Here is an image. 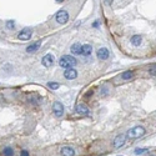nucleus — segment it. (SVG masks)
<instances>
[{"instance_id": "f3484780", "label": "nucleus", "mask_w": 156, "mask_h": 156, "mask_svg": "<svg viewBox=\"0 0 156 156\" xmlns=\"http://www.w3.org/2000/svg\"><path fill=\"white\" fill-rule=\"evenodd\" d=\"M3 152H4L5 156H13L14 155V151H13V149L11 147H5Z\"/></svg>"}, {"instance_id": "ddd939ff", "label": "nucleus", "mask_w": 156, "mask_h": 156, "mask_svg": "<svg viewBox=\"0 0 156 156\" xmlns=\"http://www.w3.org/2000/svg\"><path fill=\"white\" fill-rule=\"evenodd\" d=\"M76 112H79L81 114V115H87L89 114V109L85 106V105H82V104H79L76 106Z\"/></svg>"}, {"instance_id": "423d86ee", "label": "nucleus", "mask_w": 156, "mask_h": 156, "mask_svg": "<svg viewBox=\"0 0 156 156\" xmlns=\"http://www.w3.org/2000/svg\"><path fill=\"white\" fill-rule=\"evenodd\" d=\"M96 55H98V58L100 60H107V59H109V56H110V51L107 50L106 47H101V49L98 50Z\"/></svg>"}, {"instance_id": "6ab92c4d", "label": "nucleus", "mask_w": 156, "mask_h": 156, "mask_svg": "<svg viewBox=\"0 0 156 156\" xmlns=\"http://www.w3.org/2000/svg\"><path fill=\"white\" fill-rule=\"evenodd\" d=\"M146 151H147V149H135V155H141Z\"/></svg>"}, {"instance_id": "f257e3e1", "label": "nucleus", "mask_w": 156, "mask_h": 156, "mask_svg": "<svg viewBox=\"0 0 156 156\" xmlns=\"http://www.w3.org/2000/svg\"><path fill=\"white\" fill-rule=\"evenodd\" d=\"M76 64H77V60L71 55H63L59 60V65L65 69H71Z\"/></svg>"}, {"instance_id": "5701e85b", "label": "nucleus", "mask_w": 156, "mask_h": 156, "mask_svg": "<svg viewBox=\"0 0 156 156\" xmlns=\"http://www.w3.org/2000/svg\"><path fill=\"white\" fill-rule=\"evenodd\" d=\"M152 156H156V155H152Z\"/></svg>"}, {"instance_id": "4468645a", "label": "nucleus", "mask_w": 156, "mask_h": 156, "mask_svg": "<svg viewBox=\"0 0 156 156\" xmlns=\"http://www.w3.org/2000/svg\"><path fill=\"white\" fill-rule=\"evenodd\" d=\"M93 51V46L90 45V44H85V45H82V55H90Z\"/></svg>"}, {"instance_id": "2eb2a0df", "label": "nucleus", "mask_w": 156, "mask_h": 156, "mask_svg": "<svg viewBox=\"0 0 156 156\" xmlns=\"http://www.w3.org/2000/svg\"><path fill=\"white\" fill-rule=\"evenodd\" d=\"M141 41H142V39H141L140 35H134V36L131 38V44L134 46H139L141 44Z\"/></svg>"}, {"instance_id": "f8f14e48", "label": "nucleus", "mask_w": 156, "mask_h": 156, "mask_svg": "<svg viewBox=\"0 0 156 156\" xmlns=\"http://www.w3.org/2000/svg\"><path fill=\"white\" fill-rule=\"evenodd\" d=\"M40 46H41V43H40V41H36V43L30 44V45L26 47V52H34V51H36Z\"/></svg>"}, {"instance_id": "20e7f679", "label": "nucleus", "mask_w": 156, "mask_h": 156, "mask_svg": "<svg viewBox=\"0 0 156 156\" xmlns=\"http://www.w3.org/2000/svg\"><path fill=\"white\" fill-rule=\"evenodd\" d=\"M52 111H54V114H55L58 117L63 116V114H64V105L61 103H59V101H56V103H54V105H52Z\"/></svg>"}, {"instance_id": "dca6fc26", "label": "nucleus", "mask_w": 156, "mask_h": 156, "mask_svg": "<svg viewBox=\"0 0 156 156\" xmlns=\"http://www.w3.org/2000/svg\"><path fill=\"white\" fill-rule=\"evenodd\" d=\"M133 76H134L133 71H126V73H122V75H121V77H122L124 80H129V79H131Z\"/></svg>"}, {"instance_id": "f03ea898", "label": "nucleus", "mask_w": 156, "mask_h": 156, "mask_svg": "<svg viewBox=\"0 0 156 156\" xmlns=\"http://www.w3.org/2000/svg\"><path fill=\"white\" fill-rule=\"evenodd\" d=\"M145 133H146V130L142 126H135L128 131V137L129 139H139V137L145 135Z\"/></svg>"}, {"instance_id": "1a4fd4ad", "label": "nucleus", "mask_w": 156, "mask_h": 156, "mask_svg": "<svg viewBox=\"0 0 156 156\" xmlns=\"http://www.w3.org/2000/svg\"><path fill=\"white\" fill-rule=\"evenodd\" d=\"M125 141H126V135H124V134L119 135V136H116V139L114 140V146H115V147H121L125 144Z\"/></svg>"}, {"instance_id": "9d476101", "label": "nucleus", "mask_w": 156, "mask_h": 156, "mask_svg": "<svg viewBox=\"0 0 156 156\" xmlns=\"http://www.w3.org/2000/svg\"><path fill=\"white\" fill-rule=\"evenodd\" d=\"M70 50L73 54H75V55H80V54H82V45L79 43H75V44L71 45Z\"/></svg>"}, {"instance_id": "a211bd4d", "label": "nucleus", "mask_w": 156, "mask_h": 156, "mask_svg": "<svg viewBox=\"0 0 156 156\" xmlns=\"http://www.w3.org/2000/svg\"><path fill=\"white\" fill-rule=\"evenodd\" d=\"M47 86H49L50 89H52V90H56V89H59V82H55V81H50L49 84H47Z\"/></svg>"}, {"instance_id": "412c9836", "label": "nucleus", "mask_w": 156, "mask_h": 156, "mask_svg": "<svg viewBox=\"0 0 156 156\" xmlns=\"http://www.w3.org/2000/svg\"><path fill=\"white\" fill-rule=\"evenodd\" d=\"M7 26H8V29H14V21L13 20H9L8 23H7Z\"/></svg>"}, {"instance_id": "9b49d317", "label": "nucleus", "mask_w": 156, "mask_h": 156, "mask_svg": "<svg viewBox=\"0 0 156 156\" xmlns=\"http://www.w3.org/2000/svg\"><path fill=\"white\" fill-rule=\"evenodd\" d=\"M61 155H63V156H75V155H76V151H75L73 147L65 146V147L61 149Z\"/></svg>"}, {"instance_id": "aec40b11", "label": "nucleus", "mask_w": 156, "mask_h": 156, "mask_svg": "<svg viewBox=\"0 0 156 156\" xmlns=\"http://www.w3.org/2000/svg\"><path fill=\"white\" fill-rule=\"evenodd\" d=\"M149 73L151 74V75H156V65H152V66H150Z\"/></svg>"}, {"instance_id": "0eeeda50", "label": "nucleus", "mask_w": 156, "mask_h": 156, "mask_svg": "<svg viewBox=\"0 0 156 156\" xmlns=\"http://www.w3.org/2000/svg\"><path fill=\"white\" fill-rule=\"evenodd\" d=\"M41 64H43L44 66H46V68H50L51 65L54 64L52 55H50V54H46L45 56H43V59H41Z\"/></svg>"}, {"instance_id": "39448f33", "label": "nucleus", "mask_w": 156, "mask_h": 156, "mask_svg": "<svg viewBox=\"0 0 156 156\" xmlns=\"http://www.w3.org/2000/svg\"><path fill=\"white\" fill-rule=\"evenodd\" d=\"M31 35H33L31 30H30V29H24V30H21L19 34H17V39L26 41V40H29L30 38H31Z\"/></svg>"}, {"instance_id": "7ed1b4c3", "label": "nucleus", "mask_w": 156, "mask_h": 156, "mask_svg": "<svg viewBox=\"0 0 156 156\" xmlns=\"http://www.w3.org/2000/svg\"><path fill=\"white\" fill-rule=\"evenodd\" d=\"M55 20L59 23V24H66L68 20H69V13L66 10H60L56 13L55 15Z\"/></svg>"}, {"instance_id": "6e6552de", "label": "nucleus", "mask_w": 156, "mask_h": 156, "mask_svg": "<svg viewBox=\"0 0 156 156\" xmlns=\"http://www.w3.org/2000/svg\"><path fill=\"white\" fill-rule=\"evenodd\" d=\"M64 76L66 77L68 80H74L77 77V71L75 69H66L64 73Z\"/></svg>"}, {"instance_id": "4be33fe9", "label": "nucleus", "mask_w": 156, "mask_h": 156, "mask_svg": "<svg viewBox=\"0 0 156 156\" xmlns=\"http://www.w3.org/2000/svg\"><path fill=\"white\" fill-rule=\"evenodd\" d=\"M20 156H29V152L26 151V150H23L21 154H20Z\"/></svg>"}]
</instances>
